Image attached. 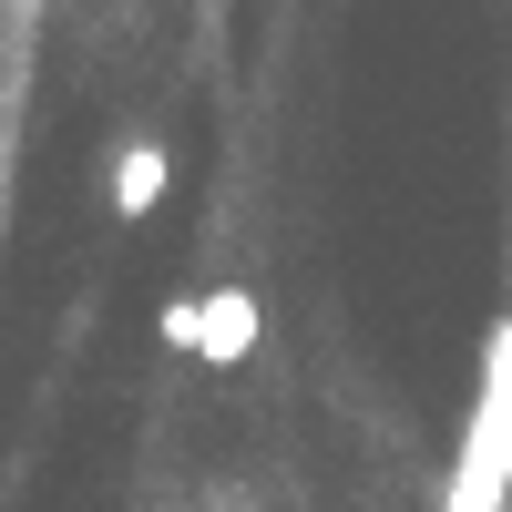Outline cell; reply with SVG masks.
Segmentation results:
<instances>
[{"label": "cell", "instance_id": "cell-1", "mask_svg": "<svg viewBox=\"0 0 512 512\" xmlns=\"http://www.w3.org/2000/svg\"><path fill=\"white\" fill-rule=\"evenodd\" d=\"M461 472H482L512 492V318L482 349V390H472V431H461Z\"/></svg>", "mask_w": 512, "mask_h": 512}, {"label": "cell", "instance_id": "cell-2", "mask_svg": "<svg viewBox=\"0 0 512 512\" xmlns=\"http://www.w3.org/2000/svg\"><path fill=\"white\" fill-rule=\"evenodd\" d=\"M256 338H267V308H256L246 287H205V318H195V359H205V369H236V359H256Z\"/></svg>", "mask_w": 512, "mask_h": 512}, {"label": "cell", "instance_id": "cell-3", "mask_svg": "<svg viewBox=\"0 0 512 512\" xmlns=\"http://www.w3.org/2000/svg\"><path fill=\"white\" fill-rule=\"evenodd\" d=\"M164 185H175V154H164V144H123L113 154V216L123 226H144L164 205Z\"/></svg>", "mask_w": 512, "mask_h": 512}, {"label": "cell", "instance_id": "cell-4", "mask_svg": "<svg viewBox=\"0 0 512 512\" xmlns=\"http://www.w3.org/2000/svg\"><path fill=\"white\" fill-rule=\"evenodd\" d=\"M512 492L502 482H482V472H451V492H441V512H502Z\"/></svg>", "mask_w": 512, "mask_h": 512}, {"label": "cell", "instance_id": "cell-5", "mask_svg": "<svg viewBox=\"0 0 512 512\" xmlns=\"http://www.w3.org/2000/svg\"><path fill=\"white\" fill-rule=\"evenodd\" d=\"M195 318H205V287H195V297H164V308H154L164 349H195Z\"/></svg>", "mask_w": 512, "mask_h": 512}]
</instances>
